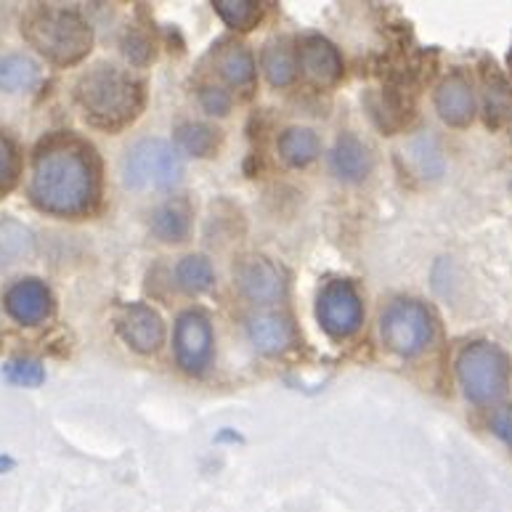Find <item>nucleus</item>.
I'll list each match as a JSON object with an SVG mask.
<instances>
[{
  "label": "nucleus",
  "mask_w": 512,
  "mask_h": 512,
  "mask_svg": "<svg viewBox=\"0 0 512 512\" xmlns=\"http://www.w3.org/2000/svg\"><path fill=\"white\" fill-rule=\"evenodd\" d=\"M99 162L88 144L77 138H51L32 162V202L51 215L77 218L99 202Z\"/></svg>",
  "instance_id": "obj_1"
},
{
  "label": "nucleus",
  "mask_w": 512,
  "mask_h": 512,
  "mask_svg": "<svg viewBox=\"0 0 512 512\" xmlns=\"http://www.w3.org/2000/svg\"><path fill=\"white\" fill-rule=\"evenodd\" d=\"M75 99L88 123L104 130H120L144 109V85L112 64H96L77 80Z\"/></svg>",
  "instance_id": "obj_2"
},
{
  "label": "nucleus",
  "mask_w": 512,
  "mask_h": 512,
  "mask_svg": "<svg viewBox=\"0 0 512 512\" xmlns=\"http://www.w3.org/2000/svg\"><path fill=\"white\" fill-rule=\"evenodd\" d=\"M24 38L48 62L62 67L85 59L93 46V30L83 16L64 8H35L24 22Z\"/></svg>",
  "instance_id": "obj_3"
},
{
  "label": "nucleus",
  "mask_w": 512,
  "mask_h": 512,
  "mask_svg": "<svg viewBox=\"0 0 512 512\" xmlns=\"http://www.w3.org/2000/svg\"><path fill=\"white\" fill-rule=\"evenodd\" d=\"M457 375L473 404H494L510 385V359L497 345L473 343L459 353Z\"/></svg>",
  "instance_id": "obj_4"
},
{
  "label": "nucleus",
  "mask_w": 512,
  "mask_h": 512,
  "mask_svg": "<svg viewBox=\"0 0 512 512\" xmlns=\"http://www.w3.org/2000/svg\"><path fill=\"white\" fill-rule=\"evenodd\" d=\"M184 176V162L168 141L144 138L128 149L123 160V181L138 192L173 189Z\"/></svg>",
  "instance_id": "obj_5"
},
{
  "label": "nucleus",
  "mask_w": 512,
  "mask_h": 512,
  "mask_svg": "<svg viewBox=\"0 0 512 512\" xmlns=\"http://www.w3.org/2000/svg\"><path fill=\"white\" fill-rule=\"evenodd\" d=\"M380 332L390 351L412 359L433 343V316L417 300H396L385 308Z\"/></svg>",
  "instance_id": "obj_6"
},
{
  "label": "nucleus",
  "mask_w": 512,
  "mask_h": 512,
  "mask_svg": "<svg viewBox=\"0 0 512 512\" xmlns=\"http://www.w3.org/2000/svg\"><path fill=\"white\" fill-rule=\"evenodd\" d=\"M316 316H319L321 329L337 340L359 332L361 321H364V306H361L356 287L351 282H343V279L329 282L319 295Z\"/></svg>",
  "instance_id": "obj_7"
},
{
  "label": "nucleus",
  "mask_w": 512,
  "mask_h": 512,
  "mask_svg": "<svg viewBox=\"0 0 512 512\" xmlns=\"http://www.w3.org/2000/svg\"><path fill=\"white\" fill-rule=\"evenodd\" d=\"M176 359L189 375H202L213 359V327L199 311H186L176 324Z\"/></svg>",
  "instance_id": "obj_8"
},
{
  "label": "nucleus",
  "mask_w": 512,
  "mask_h": 512,
  "mask_svg": "<svg viewBox=\"0 0 512 512\" xmlns=\"http://www.w3.org/2000/svg\"><path fill=\"white\" fill-rule=\"evenodd\" d=\"M117 329H120L125 343L136 353H144V356L157 353L160 345L165 343L162 316L152 306H144V303H130V306H125L120 311V316H117Z\"/></svg>",
  "instance_id": "obj_9"
},
{
  "label": "nucleus",
  "mask_w": 512,
  "mask_h": 512,
  "mask_svg": "<svg viewBox=\"0 0 512 512\" xmlns=\"http://www.w3.org/2000/svg\"><path fill=\"white\" fill-rule=\"evenodd\" d=\"M237 287L247 300L258 306H271L284 298V274L282 268L268 258H245L237 266Z\"/></svg>",
  "instance_id": "obj_10"
},
{
  "label": "nucleus",
  "mask_w": 512,
  "mask_h": 512,
  "mask_svg": "<svg viewBox=\"0 0 512 512\" xmlns=\"http://www.w3.org/2000/svg\"><path fill=\"white\" fill-rule=\"evenodd\" d=\"M3 303H6L8 316L19 324H27V327L48 319L51 308H54L51 290L40 279H22V282L11 284Z\"/></svg>",
  "instance_id": "obj_11"
},
{
  "label": "nucleus",
  "mask_w": 512,
  "mask_h": 512,
  "mask_svg": "<svg viewBox=\"0 0 512 512\" xmlns=\"http://www.w3.org/2000/svg\"><path fill=\"white\" fill-rule=\"evenodd\" d=\"M298 59L303 75L314 85H335L343 75V59L337 48L321 35H306L300 40Z\"/></svg>",
  "instance_id": "obj_12"
},
{
  "label": "nucleus",
  "mask_w": 512,
  "mask_h": 512,
  "mask_svg": "<svg viewBox=\"0 0 512 512\" xmlns=\"http://www.w3.org/2000/svg\"><path fill=\"white\" fill-rule=\"evenodd\" d=\"M436 109L441 120L454 128H465L475 115V96L465 77L451 75L436 91Z\"/></svg>",
  "instance_id": "obj_13"
},
{
  "label": "nucleus",
  "mask_w": 512,
  "mask_h": 512,
  "mask_svg": "<svg viewBox=\"0 0 512 512\" xmlns=\"http://www.w3.org/2000/svg\"><path fill=\"white\" fill-rule=\"evenodd\" d=\"M332 173L345 184H359L372 173V154L364 146V141L351 133L337 138L332 149Z\"/></svg>",
  "instance_id": "obj_14"
},
{
  "label": "nucleus",
  "mask_w": 512,
  "mask_h": 512,
  "mask_svg": "<svg viewBox=\"0 0 512 512\" xmlns=\"http://www.w3.org/2000/svg\"><path fill=\"white\" fill-rule=\"evenodd\" d=\"M247 335L260 353H282L295 340V329L290 319L279 314H258L247 321Z\"/></svg>",
  "instance_id": "obj_15"
},
{
  "label": "nucleus",
  "mask_w": 512,
  "mask_h": 512,
  "mask_svg": "<svg viewBox=\"0 0 512 512\" xmlns=\"http://www.w3.org/2000/svg\"><path fill=\"white\" fill-rule=\"evenodd\" d=\"M192 229V210L181 199L165 202L154 210L152 234L162 242H184Z\"/></svg>",
  "instance_id": "obj_16"
},
{
  "label": "nucleus",
  "mask_w": 512,
  "mask_h": 512,
  "mask_svg": "<svg viewBox=\"0 0 512 512\" xmlns=\"http://www.w3.org/2000/svg\"><path fill=\"white\" fill-rule=\"evenodd\" d=\"M263 72H266L268 83L274 88L290 85L298 75V59L292 51V43L287 38L271 40L263 51Z\"/></svg>",
  "instance_id": "obj_17"
},
{
  "label": "nucleus",
  "mask_w": 512,
  "mask_h": 512,
  "mask_svg": "<svg viewBox=\"0 0 512 512\" xmlns=\"http://www.w3.org/2000/svg\"><path fill=\"white\" fill-rule=\"evenodd\" d=\"M321 152V141L311 128H290L279 138V154L292 168H306Z\"/></svg>",
  "instance_id": "obj_18"
},
{
  "label": "nucleus",
  "mask_w": 512,
  "mask_h": 512,
  "mask_svg": "<svg viewBox=\"0 0 512 512\" xmlns=\"http://www.w3.org/2000/svg\"><path fill=\"white\" fill-rule=\"evenodd\" d=\"M40 80V67L24 54L0 56V91L19 93L30 91Z\"/></svg>",
  "instance_id": "obj_19"
},
{
  "label": "nucleus",
  "mask_w": 512,
  "mask_h": 512,
  "mask_svg": "<svg viewBox=\"0 0 512 512\" xmlns=\"http://www.w3.org/2000/svg\"><path fill=\"white\" fill-rule=\"evenodd\" d=\"M218 72L234 88H245L255 80V59L242 43H229L218 54Z\"/></svg>",
  "instance_id": "obj_20"
},
{
  "label": "nucleus",
  "mask_w": 512,
  "mask_h": 512,
  "mask_svg": "<svg viewBox=\"0 0 512 512\" xmlns=\"http://www.w3.org/2000/svg\"><path fill=\"white\" fill-rule=\"evenodd\" d=\"M176 141L189 157L202 160V157H213L221 144V136H218V130L205 123H184L176 128Z\"/></svg>",
  "instance_id": "obj_21"
},
{
  "label": "nucleus",
  "mask_w": 512,
  "mask_h": 512,
  "mask_svg": "<svg viewBox=\"0 0 512 512\" xmlns=\"http://www.w3.org/2000/svg\"><path fill=\"white\" fill-rule=\"evenodd\" d=\"M176 279L181 290L199 295V292H207L213 287L215 274L213 266H210V260L202 258V255H189V258H184L178 263Z\"/></svg>",
  "instance_id": "obj_22"
},
{
  "label": "nucleus",
  "mask_w": 512,
  "mask_h": 512,
  "mask_svg": "<svg viewBox=\"0 0 512 512\" xmlns=\"http://www.w3.org/2000/svg\"><path fill=\"white\" fill-rule=\"evenodd\" d=\"M213 6L223 22L234 30H253L263 14L258 0H215Z\"/></svg>",
  "instance_id": "obj_23"
},
{
  "label": "nucleus",
  "mask_w": 512,
  "mask_h": 512,
  "mask_svg": "<svg viewBox=\"0 0 512 512\" xmlns=\"http://www.w3.org/2000/svg\"><path fill=\"white\" fill-rule=\"evenodd\" d=\"M3 375L11 385H22V388H38V385L46 383V369L38 359H27V356H19V359H11L3 367Z\"/></svg>",
  "instance_id": "obj_24"
},
{
  "label": "nucleus",
  "mask_w": 512,
  "mask_h": 512,
  "mask_svg": "<svg viewBox=\"0 0 512 512\" xmlns=\"http://www.w3.org/2000/svg\"><path fill=\"white\" fill-rule=\"evenodd\" d=\"M16 176H19V157L14 144L0 133V194H6L16 184Z\"/></svg>",
  "instance_id": "obj_25"
},
{
  "label": "nucleus",
  "mask_w": 512,
  "mask_h": 512,
  "mask_svg": "<svg viewBox=\"0 0 512 512\" xmlns=\"http://www.w3.org/2000/svg\"><path fill=\"white\" fill-rule=\"evenodd\" d=\"M123 51L130 59V64H136V67H146V64L154 59L152 40L146 38V35H141V32H128V35H125Z\"/></svg>",
  "instance_id": "obj_26"
},
{
  "label": "nucleus",
  "mask_w": 512,
  "mask_h": 512,
  "mask_svg": "<svg viewBox=\"0 0 512 512\" xmlns=\"http://www.w3.org/2000/svg\"><path fill=\"white\" fill-rule=\"evenodd\" d=\"M199 101H202V107H205V112H210V115H229L231 96L226 91H221V88H202Z\"/></svg>",
  "instance_id": "obj_27"
},
{
  "label": "nucleus",
  "mask_w": 512,
  "mask_h": 512,
  "mask_svg": "<svg viewBox=\"0 0 512 512\" xmlns=\"http://www.w3.org/2000/svg\"><path fill=\"white\" fill-rule=\"evenodd\" d=\"M491 430L497 433L507 446H512V406L502 409V412L494 414V420H491Z\"/></svg>",
  "instance_id": "obj_28"
},
{
  "label": "nucleus",
  "mask_w": 512,
  "mask_h": 512,
  "mask_svg": "<svg viewBox=\"0 0 512 512\" xmlns=\"http://www.w3.org/2000/svg\"><path fill=\"white\" fill-rule=\"evenodd\" d=\"M11 465H14L11 459H0V467H3V470H6V467H11Z\"/></svg>",
  "instance_id": "obj_29"
}]
</instances>
